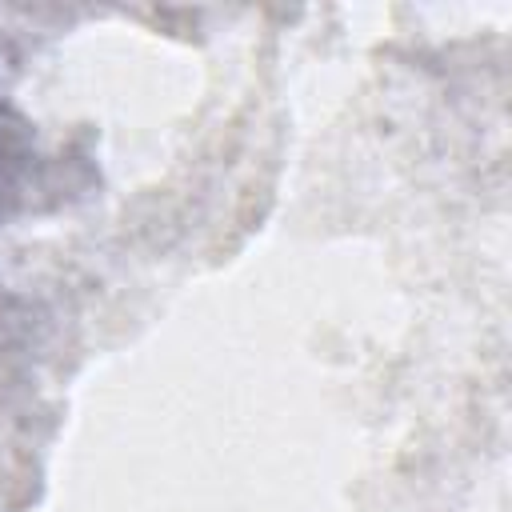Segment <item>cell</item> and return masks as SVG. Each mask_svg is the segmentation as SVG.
<instances>
[{
    "instance_id": "6da1fadb",
    "label": "cell",
    "mask_w": 512,
    "mask_h": 512,
    "mask_svg": "<svg viewBox=\"0 0 512 512\" xmlns=\"http://www.w3.org/2000/svg\"><path fill=\"white\" fill-rule=\"evenodd\" d=\"M8 144H12V128L4 124V108H0V168H4V160H8Z\"/></svg>"
}]
</instances>
